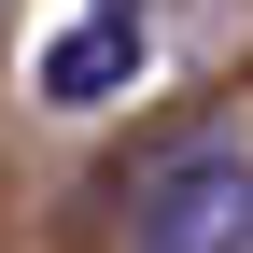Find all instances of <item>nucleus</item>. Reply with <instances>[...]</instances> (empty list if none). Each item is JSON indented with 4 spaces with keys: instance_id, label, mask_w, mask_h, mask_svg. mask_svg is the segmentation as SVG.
Masks as SVG:
<instances>
[{
    "instance_id": "nucleus-1",
    "label": "nucleus",
    "mask_w": 253,
    "mask_h": 253,
    "mask_svg": "<svg viewBox=\"0 0 253 253\" xmlns=\"http://www.w3.org/2000/svg\"><path fill=\"white\" fill-rule=\"evenodd\" d=\"M126 253H253V155H225V141L169 155V169L141 183Z\"/></svg>"
},
{
    "instance_id": "nucleus-2",
    "label": "nucleus",
    "mask_w": 253,
    "mask_h": 253,
    "mask_svg": "<svg viewBox=\"0 0 253 253\" xmlns=\"http://www.w3.org/2000/svg\"><path fill=\"white\" fill-rule=\"evenodd\" d=\"M126 84V28H71V56H56V99H99Z\"/></svg>"
}]
</instances>
